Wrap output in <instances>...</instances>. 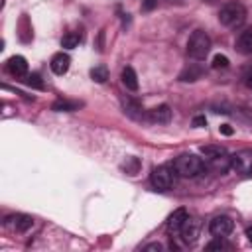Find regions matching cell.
I'll list each match as a JSON object with an SVG mask.
<instances>
[{"instance_id":"6da1fadb","label":"cell","mask_w":252,"mask_h":252,"mask_svg":"<svg viewBox=\"0 0 252 252\" xmlns=\"http://www.w3.org/2000/svg\"><path fill=\"white\" fill-rule=\"evenodd\" d=\"M173 169L179 177H197L199 173H203L205 161L195 154H181L173 159Z\"/></svg>"},{"instance_id":"7a4b0ae2","label":"cell","mask_w":252,"mask_h":252,"mask_svg":"<svg viewBox=\"0 0 252 252\" xmlns=\"http://www.w3.org/2000/svg\"><path fill=\"white\" fill-rule=\"evenodd\" d=\"M219 22L226 28H240L244 22H246V8L240 4V2H228L220 8L219 12Z\"/></svg>"},{"instance_id":"3957f363","label":"cell","mask_w":252,"mask_h":252,"mask_svg":"<svg viewBox=\"0 0 252 252\" xmlns=\"http://www.w3.org/2000/svg\"><path fill=\"white\" fill-rule=\"evenodd\" d=\"M211 51V37L203 30H195L187 41V55L195 61H203Z\"/></svg>"},{"instance_id":"277c9868","label":"cell","mask_w":252,"mask_h":252,"mask_svg":"<svg viewBox=\"0 0 252 252\" xmlns=\"http://www.w3.org/2000/svg\"><path fill=\"white\" fill-rule=\"evenodd\" d=\"M150 183L154 185V189L158 191H167L173 187L175 183V169H171L169 165H159L150 173Z\"/></svg>"},{"instance_id":"5b68a950","label":"cell","mask_w":252,"mask_h":252,"mask_svg":"<svg viewBox=\"0 0 252 252\" xmlns=\"http://www.w3.org/2000/svg\"><path fill=\"white\" fill-rule=\"evenodd\" d=\"M230 167L238 175H250L252 173V150H240L230 158Z\"/></svg>"},{"instance_id":"8992f818","label":"cell","mask_w":252,"mask_h":252,"mask_svg":"<svg viewBox=\"0 0 252 252\" xmlns=\"http://www.w3.org/2000/svg\"><path fill=\"white\" fill-rule=\"evenodd\" d=\"M232 228H234V222H232V219L226 217V215H219V217H215V219L209 222V232H211L215 238H224V236H228V234L232 232Z\"/></svg>"},{"instance_id":"52a82bcc","label":"cell","mask_w":252,"mask_h":252,"mask_svg":"<svg viewBox=\"0 0 252 252\" xmlns=\"http://www.w3.org/2000/svg\"><path fill=\"white\" fill-rule=\"evenodd\" d=\"M199 228H201V224H199V220L197 219H189L187 217V220L183 222V226L179 228V238L185 242V244H193L195 240H197V236H199Z\"/></svg>"},{"instance_id":"ba28073f","label":"cell","mask_w":252,"mask_h":252,"mask_svg":"<svg viewBox=\"0 0 252 252\" xmlns=\"http://www.w3.org/2000/svg\"><path fill=\"white\" fill-rule=\"evenodd\" d=\"M6 71H8L12 77H26V75H28V61H26V57H22V55H12V57L6 61Z\"/></svg>"},{"instance_id":"9c48e42d","label":"cell","mask_w":252,"mask_h":252,"mask_svg":"<svg viewBox=\"0 0 252 252\" xmlns=\"http://www.w3.org/2000/svg\"><path fill=\"white\" fill-rule=\"evenodd\" d=\"M234 49L242 55H252V28H246L240 32V35L234 41Z\"/></svg>"},{"instance_id":"30bf717a","label":"cell","mask_w":252,"mask_h":252,"mask_svg":"<svg viewBox=\"0 0 252 252\" xmlns=\"http://www.w3.org/2000/svg\"><path fill=\"white\" fill-rule=\"evenodd\" d=\"M69 65H71V57L67 53H63V51L55 53L51 57V63H49V67H51V71L55 75H65L69 71Z\"/></svg>"},{"instance_id":"8fae6325","label":"cell","mask_w":252,"mask_h":252,"mask_svg":"<svg viewBox=\"0 0 252 252\" xmlns=\"http://www.w3.org/2000/svg\"><path fill=\"white\" fill-rule=\"evenodd\" d=\"M187 217H189V215H187L185 209H175V211L169 215V219H167V230L173 232V234L179 232V228L183 226V222L187 220Z\"/></svg>"},{"instance_id":"7c38bea8","label":"cell","mask_w":252,"mask_h":252,"mask_svg":"<svg viewBox=\"0 0 252 252\" xmlns=\"http://www.w3.org/2000/svg\"><path fill=\"white\" fill-rule=\"evenodd\" d=\"M148 118L152 122H158V124H167L171 120V108L167 104H159V106H156V108L150 110Z\"/></svg>"},{"instance_id":"4fadbf2b","label":"cell","mask_w":252,"mask_h":252,"mask_svg":"<svg viewBox=\"0 0 252 252\" xmlns=\"http://www.w3.org/2000/svg\"><path fill=\"white\" fill-rule=\"evenodd\" d=\"M6 224H12L14 230H18V232H26V230L32 228L33 219L28 217V215H16V217H8L6 219Z\"/></svg>"},{"instance_id":"5bb4252c","label":"cell","mask_w":252,"mask_h":252,"mask_svg":"<svg viewBox=\"0 0 252 252\" xmlns=\"http://www.w3.org/2000/svg\"><path fill=\"white\" fill-rule=\"evenodd\" d=\"M201 75H203V67L197 65V63H191L189 67H185V69L179 73V81H181V83H193V81H197Z\"/></svg>"},{"instance_id":"9a60e30c","label":"cell","mask_w":252,"mask_h":252,"mask_svg":"<svg viewBox=\"0 0 252 252\" xmlns=\"http://www.w3.org/2000/svg\"><path fill=\"white\" fill-rule=\"evenodd\" d=\"M120 79L128 91H138V77H136V71L132 67H124L120 73Z\"/></svg>"},{"instance_id":"2e32d148","label":"cell","mask_w":252,"mask_h":252,"mask_svg":"<svg viewBox=\"0 0 252 252\" xmlns=\"http://www.w3.org/2000/svg\"><path fill=\"white\" fill-rule=\"evenodd\" d=\"M122 108H124V112H126L128 116H132V118H142V116H144L142 104H140L138 100H134V98H124V100H122Z\"/></svg>"},{"instance_id":"e0dca14e","label":"cell","mask_w":252,"mask_h":252,"mask_svg":"<svg viewBox=\"0 0 252 252\" xmlns=\"http://www.w3.org/2000/svg\"><path fill=\"white\" fill-rule=\"evenodd\" d=\"M207 161H209V167L215 169L217 173H224V171L230 169V158H228V154L219 156V158H213V159H207Z\"/></svg>"},{"instance_id":"ac0fdd59","label":"cell","mask_w":252,"mask_h":252,"mask_svg":"<svg viewBox=\"0 0 252 252\" xmlns=\"http://www.w3.org/2000/svg\"><path fill=\"white\" fill-rule=\"evenodd\" d=\"M79 106H81V102H77V100L59 98V100H55V102L51 104V110H55V112H73V110H77Z\"/></svg>"},{"instance_id":"d6986e66","label":"cell","mask_w":252,"mask_h":252,"mask_svg":"<svg viewBox=\"0 0 252 252\" xmlns=\"http://www.w3.org/2000/svg\"><path fill=\"white\" fill-rule=\"evenodd\" d=\"M224 154H226V150L220 144H211V146H203L201 148V156L205 159H213V158H219V156H224Z\"/></svg>"},{"instance_id":"ffe728a7","label":"cell","mask_w":252,"mask_h":252,"mask_svg":"<svg viewBox=\"0 0 252 252\" xmlns=\"http://www.w3.org/2000/svg\"><path fill=\"white\" fill-rule=\"evenodd\" d=\"M79 41H81V33H79V32H69L67 35H63V39H61V47L73 49V47L79 45Z\"/></svg>"},{"instance_id":"44dd1931","label":"cell","mask_w":252,"mask_h":252,"mask_svg":"<svg viewBox=\"0 0 252 252\" xmlns=\"http://www.w3.org/2000/svg\"><path fill=\"white\" fill-rule=\"evenodd\" d=\"M91 79L96 81V83H104L108 79V69L104 65H96L91 69Z\"/></svg>"},{"instance_id":"7402d4cb","label":"cell","mask_w":252,"mask_h":252,"mask_svg":"<svg viewBox=\"0 0 252 252\" xmlns=\"http://www.w3.org/2000/svg\"><path fill=\"white\" fill-rule=\"evenodd\" d=\"M122 167L126 169V173L136 175V173H138V169H140V161H138V158H126V161L122 163Z\"/></svg>"},{"instance_id":"603a6c76","label":"cell","mask_w":252,"mask_h":252,"mask_svg":"<svg viewBox=\"0 0 252 252\" xmlns=\"http://www.w3.org/2000/svg\"><path fill=\"white\" fill-rule=\"evenodd\" d=\"M226 67H228V57L217 53V55L213 57V69H226Z\"/></svg>"},{"instance_id":"cb8c5ba5","label":"cell","mask_w":252,"mask_h":252,"mask_svg":"<svg viewBox=\"0 0 252 252\" xmlns=\"http://www.w3.org/2000/svg\"><path fill=\"white\" fill-rule=\"evenodd\" d=\"M226 248H228V244L222 242V238H217V240H213V242H209L205 246V250H209V252H213V250H226Z\"/></svg>"},{"instance_id":"d4e9b609","label":"cell","mask_w":252,"mask_h":252,"mask_svg":"<svg viewBox=\"0 0 252 252\" xmlns=\"http://www.w3.org/2000/svg\"><path fill=\"white\" fill-rule=\"evenodd\" d=\"M26 83L30 85V87H33V89H43V81H41V77L39 75H28V79H26Z\"/></svg>"},{"instance_id":"484cf974","label":"cell","mask_w":252,"mask_h":252,"mask_svg":"<svg viewBox=\"0 0 252 252\" xmlns=\"http://www.w3.org/2000/svg\"><path fill=\"white\" fill-rule=\"evenodd\" d=\"M242 81H244V85L252 91V65L246 67V71H244V75H242Z\"/></svg>"},{"instance_id":"4316f807","label":"cell","mask_w":252,"mask_h":252,"mask_svg":"<svg viewBox=\"0 0 252 252\" xmlns=\"http://www.w3.org/2000/svg\"><path fill=\"white\" fill-rule=\"evenodd\" d=\"M193 126H195V128L207 126V118H205V116H195V118H193Z\"/></svg>"},{"instance_id":"83f0119b","label":"cell","mask_w":252,"mask_h":252,"mask_svg":"<svg viewBox=\"0 0 252 252\" xmlns=\"http://www.w3.org/2000/svg\"><path fill=\"white\" fill-rule=\"evenodd\" d=\"M156 4H158V0H144V2H142V8H144V10H154Z\"/></svg>"},{"instance_id":"f1b7e54d","label":"cell","mask_w":252,"mask_h":252,"mask_svg":"<svg viewBox=\"0 0 252 252\" xmlns=\"http://www.w3.org/2000/svg\"><path fill=\"white\" fill-rule=\"evenodd\" d=\"M220 132H222V134H224V136H230V134H232V132H234V130H232V128H230V126H228V124H222V126H220Z\"/></svg>"},{"instance_id":"f546056e","label":"cell","mask_w":252,"mask_h":252,"mask_svg":"<svg viewBox=\"0 0 252 252\" xmlns=\"http://www.w3.org/2000/svg\"><path fill=\"white\" fill-rule=\"evenodd\" d=\"M144 250H161V244L159 242H154V244H148V246H144Z\"/></svg>"},{"instance_id":"4dcf8cb0","label":"cell","mask_w":252,"mask_h":252,"mask_svg":"<svg viewBox=\"0 0 252 252\" xmlns=\"http://www.w3.org/2000/svg\"><path fill=\"white\" fill-rule=\"evenodd\" d=\"M246 236H248V240L252 242V226H250V228H246Z\"/></svg>"},{"instance_id":"1f68e13d","label":"cell","mask_w":252,"mask_h":252,"mask_svg":"<svg viewBox=\"0 0 252 252\" xmlns=\"http://www.w3.org/2000/svg\"><path fill=\"white\" fill-rule=\"evenodd\" d=\"M209 2H211V0H209Z\"/></svg>"}]
</instances>
